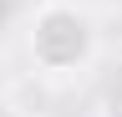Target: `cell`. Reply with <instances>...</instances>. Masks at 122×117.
Wrapping results in <instances>:
<instances>
[{
    "mask_svg": "<svg viewBox=\"0 0 122 117\" xmlns=\"http://www.w3.org/2000/svg\"><path fill=\"white\" fill-rule=\"evenodd\" d=\"M25 46L46 76H76L97 56V20L76 0H46L25 25Z\"/></svg>",
    "mask_w": 122,
    "mask_h": 117,
    "instance_id": "1",
    "label": "cell"
}]
</instances>
